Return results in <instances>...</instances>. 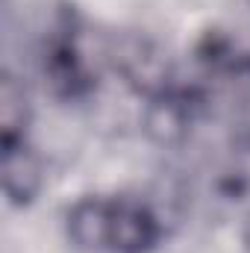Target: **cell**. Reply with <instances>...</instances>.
Returning a JSON list of instances; mask_svg holds the SVG:
<instances>
[{
	"instance_id": "obj_5",
	"label": "cell",
	"mask_w": 250,
	"mask_h": 253,
	"mask_svg": "<svg viewBox=\"0 0 250 253\" xmlns=\"http://www.w3.org/2000/svg\"><path fill=\"white\" fill-rule=\"evenodd\" d=\"M103 221H106V197H80L65 215V230L74 248L103 253Z\"/></svg>"
},
{
	"instance_id": "obj_1",
	"label": "cell",
	"mask_w": 250,
	"mask_h": 253,
	"mask_svg": "<svg viewBox=\"0 0 250 253\" xmlns=\"http://www.w3.org/2000/svg\"><path fill=\"white\" fill-rule=\"evenodd\" d=\"M165 227L141 197H106L103 253H150L159 248Z\"/></svg>"
},
{
	"instance_id": "obj_4",
	"label": "cell",
	"mask_w": 250,
	"mask_h": 253,
	"mask_svg": "<svg viewBox=\"0 0 250 253\" xmlns=\"http://www.w3.org/2000/svg\"><path fill=\"white\" fill-rule=\"evenodd\" d=\"M33 118L30 94L15 74H3L0 80V147H12L27 141V129Z\"/></svg>"
},
{
	"instance_id": "obj_2",
	"label": "cell",
	"mask_w": 250,
	"mask_h": 253,
	"mask_svg": "<svg viewBox=\"0 0 250 253\" xmlns=\"http://www.w3.org/2000/svg\"><path fill=\"white\" fill-rule=\"evenodd\" d=\"M0 180H3V194L12 206H30L44 189L42 156L27 141L0 147Z\"/></svg>"
},
{
	"instance_id": "obj_3",
	"label": "cell",
	"mask_w": 250,
	"mask_h": 253,
	"mask_svg": "<svg viewBox=\"0 0 250 253\" xmlns=\"http://www.w3.org/2000/svg\"><path fill=\"white\" fill-rule=\"evenodd\" d=\"M44 74L62 97H77L91 85V71L74 39V30H62L56 39H50L44 50Z\"/></svg>"
},
{
	"instance_id": "obj_6",
	"label": "cell",
	"mask_w": 250,
	"mask_h": 253,
	"mask_svg": "<svg viewBox=\"0 0 250 253\" xmlns=\"http://www.w3.org/2000/svg\"><path fill=\"white\" fill-rule=\"evenodd\" d=\"M242 242H245V251L250 253V212L245 218V227H242Z\"/></svg>"
}]
</instances>
